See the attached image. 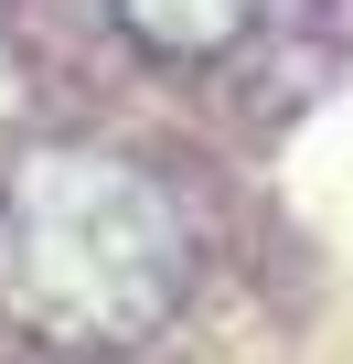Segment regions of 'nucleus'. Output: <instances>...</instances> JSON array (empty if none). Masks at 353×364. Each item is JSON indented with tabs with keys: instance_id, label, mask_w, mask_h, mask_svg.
<instances>
[{
	"instance_id": "obj_1",
	"label": "nucleus",
	"mask_w": 353,
	"mask_h": 364,
	"mask_svg": "<svg viewBox=\"0 0 353 364\" xmlns=\"http://www.w3.org/2000/svg\"><path fill=\"white\" fill-rule=\"evenodd\" d=\"M193 289V215L183 193L107 150L43 139L0 171V321L43 353H129Z\"/></svg>"
},
{
	"instance_id": "obj_2",
	"label": "nucleus",
	"mask_w": 353,
	"mask_h": 364,
	"mask_svg": "<svg viewBox=\"0 0 353 364\" xmlns=\"http://www.w3.org/2000/svg\"><path fill=\"white\" fill-rule=\"evenodd\" d=\"M107 11H118L129 43H150V54H171V65H204V54H236V43L257 33L268 0H107Z\"/></svg>"
}]
</instances>
